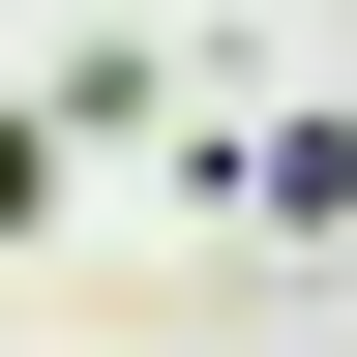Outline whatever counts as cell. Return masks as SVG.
I'll use <instances>...</instances> for the list:
<instances>
[{
    "instance_id": "cell-1",
    "label": "cell",
    "mask_w": 357,
    "mask_h": 357,
    "mask_svg": "<svg viewBox=\"0 0 357 357\" xmlns=\"http://www.w3.org/2000/svg\"><path fill=\"white\" fill-rule=\"evenodd\" d=\"M89 119H119V89H0V238L60 208V149H89Z\"/></svg>"
}]
</instances>
